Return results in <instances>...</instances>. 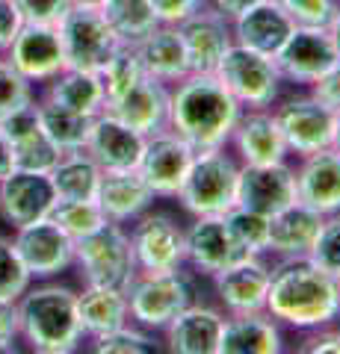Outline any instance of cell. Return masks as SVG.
Listing matches in <instances>:
<instances>
[{"label":"cell","instance_id":"obj_36","mask_svg":"<svg viewBox=\"0 0 340 354\" xmlns=\"http://www.w3.org/2000/svg\"><path fill=\"white\" fill-rule=\"evenodd\" d=\"M98 77H101V83H104L107 106L118 101L125 92H130V88L145 77V68H142L134 44H116V50L109 53L107 62L98 68Z\"/></svg>","mask_w":340,"mask_h":354},{"label":"cell","instance_id":"obj_10","mask_svg":"<svg viewBox=\"0 0 340 354\" xmlns=\"http://www.w3.org/2000/svg\"><path fill=\"white\" fill-rule=\"evenodd\" d=\"M57 30H60V41H62V53L69 68L98 71L118 44L101 6L71 3L69 12L60 18Z\"/></svg>","mask_w":340,"mask_h":354},{"label":"cell","instance_id":"obj_2","mask_svg":"<svg viewBox=\"0 0 340 354\" xmlns=\"http://www.w3.org/2000/svg\"><path fill=\"white\" fill-rule=\"evenodd\" d=\"M243 106L216 74H186L172 86L169 127L195 151L225 148Z\"/></svg>","mask_w":340,"mask_h":354},{"label":"cell","instance_id":"obj_33","mask_svg":"<svg viewBox=\"0 0 340 354\" xmlns=\"http://www.w3.org/2000/svg\"><path fill=\"white\" fill-rule=\"evenodd\" d=\"M101 174H104V169L86 153V148L62 153L60 162L51 169V183H53V192H57V201L95 198Z\"/></svg>","mask_w":340,"mask_h":354},{"label":"cell","instance_id":"obj_39","mask_svg":"<svg viewBox=\"0 0 340 354\" xmlns=\"http://www.w3.org/2000/svg\"><path fill=\"white\" fill-rule=\"evenodd\" d=\"M86 342H89V351L95 354H157L163 351V342L157 339V334H151V330L139 328L134 322H127L95 339H86Z\"/></svg>","mask_w":340,"mask_h":354},{"label":"cell","instance_id":"obj_34","mask_svg":"<svg viewBox=\"0 0 340 354\" xmlns=\"http://www.w3.org/2000/svg\"><path fill=\"white\" fill-rule=\"evenodd\" d=\"M101 12L118 44H136L154 27H160V18L151 6V0H104Z\"/></svg>","mask_w":340,"mask_h":354},{"label":"cell","instance_id":"obj_52","mask_svg":"<svg viewBox=\"0 0 340 354\" xmlns=\"http://www.w3.org/2000/svg\"><path fill=\"white\" fill-rule=\"evenodd\" d=\"M328 30H332V39H334V44H337V53H340V6H337L334 18L328 21Z\"/></svg>","mask_w":340,"mask_h":354},{"label":"cell","instance_id":"obj_13","mask_svg":"<svg viewBox=\"0 0 340 354\" xmlns=\"http://www.w3.org/2000/svg\"><path fill=\"white\" fill-rule=\"evenodd\" d=\"M184 263L195 278H207L225 272L228 266L249 257L234 242L222 216H193V221L184 227Z\"/></svg>","mask_w":340,"mask_h":354},{"label":"cell","instance_id":"obj_12","mask_svg":"<svg viewBox=\"0 0 340 354\" xmlns=\"http://www.w3.org/2000/svg\"><path fill=\"white\" fill-rule=\"evenodd\" d=\"M193 160H195V148L172 127H166L145 136V148H142L136 171L151 186L154 198L172 201V198H178Z\"/></svg>","mask_w":340,"mask_h":354},{"label":"cell","instance_id":"obj_6","mask_svg":"<svg viewBox=\"0 0 340 354\" xmlns=\"http://www.w3.org/2000/svg\"><path fill=\"white\" fill-rule=\"evenodd\" d=\"M74 272L86 286H116L127 290L136 278V260L125 225L107 221L95 234L74 242Z\"/></svg>","mask_w":340,"mask_h":354},{"label":"cell","instance_id":"obj_26","mask_svg":"<svg viewBox=\"0 0 340 354\" xmlns=\"http://www.w3.org/2000/svg\"><path fill=\"white\" fill-rule=\"evenodd\" d=\"M95 201L101 207V213L107 216V221H116V225L127 227V225H134L142 213H148L157 198L136 169H122V171L101 174Z\"/></svg>","mask_w":340,"mask_h":354},{"label":"cell","instance_id":"obj_40","mask_svg":"<svg viewBox=\"0 0 340 354\" xmlns=\"http://www.w3.org/2000/svg\"><path fill=\"white\" fill-rule=\"evenodd\" d=\"M30 283L33 274L27 272L24 260H21L12 234H0V298L3 301H18Z\"/></svg>","mask_w":340,"mask_h":354},{"label":"cell","instance_id":"obj_48","mask_svg":"<svg viewBox=\"0 0 340 354\" xmlns=\"http://www.w3.org/2000/svg\"><path fill=\"white\" fill-rule=\"evenodd\" d=\"M21 27H24V18L18 12V3L15 0H0V53L9 50Z\"/></svg>","mask_w":340,"mask_h":354},{"label":"cell","instance_id":"obj_1","mask_svg":"<svg viewBox=\"0 0 340 354\" xmlns=\"http://www.w3.org/2000/svg\"><path fill=\"white\" fill-rule=\"evenodd\" d=\"M267 313L284 330L305 334L340 322V283L311 257L269 263Z\"/></svg>","mask_w":340,"mask_h":354},{"label":"cell","instance_id":"obj_3","mask_svg":"<svg viewBox=\"0 0 340 354\" xmlns=\"http://www.w3.org/2000/svg\"><path fill=\"white\" fill-rule=\"evenodd\" d=\"M21 342L36 354H71L83 348L78 290L60 278L33 281L18 298Z\"/></svg>","mask_w":340,"mask_h":354},{"label":"cell","instance_id":"obj_43","mask_svg":"<svg viewBox=\"0 0 340 354\" xmlns=\"http://www.w3.org/2000/svg\"><path fill=\"white\" fill-rule=\"evenodd\" d=\"M276 3L302 27H328L334 18L340 0H276Z\"/></svg>","mask_w":340,"mask_h":354},{"label":"cell","instance_id":"obj_31","mask_svg":"<svg viewBox=\"0 0 340 354\" xmlns=\"http://www.w3.org/2000/svg\"><path fill=\"white\" fill-rule=\"evenodd\" d=\"M139 53V62L148 77H154L160 83L175 86L190 74V62H186L184 39L178 24H160L148 32L142 41L134 44Z\"/></svg>","mask_w":340,"mask_h":354},{"label":"cell","instance_id":"obj_46","mask_svg":"<svg viewBox=\"0 0 340 354\" xmlns=\"http://www.w3.org/2000/svg\"><path fill=\"white\" fill-rule=\"evenodd\" d=\"M0 346L9 354L21 351V328H18V304L0 298Z\"/></svg>","mask_w":340,"mask_h":354},{"label":"cell","instance_id":"obj_9","mask_svg":"<svg viewBox=\"0 0 340 354\" xmlns=\"http://www.w3.org/2000/svg\"><path fill=\"white\" fill-rule=\"evenodd\" d=\"M184 227L178 218L166 209H154L142 213L134 225H127L130 248H134L136 272L142 274H160L175 272L186 266L184 260Z\"/></svg>","mask_w":340,"mask_h":354},{"label":"cell","instance_id":"obj_55","mask_svg":"<svg viewBox=\"0 0 340 354\" xmlns=\"http://www.w3.org/2000/svg\"><path fill=\"white\" fill-rule=\"evenodd\" d=\"M337 328H340V325H337Z\"/></svg>","mask_w":340,"mask_h":354},{"label":"cell","instance_id":"obj_45","mask_svg":"<svg viewBox=\"0 0 340 354\" xmlns=\"http://www.w3.org/2000/svg\"><path fill=\"white\" fill-rule=\"evenodd\" d=\"M337 325L314 328V330H305V334H299L302 337L299 351H305V354H325V351L340 354V328Z\"/></svg>","mask_w":340,"mask_h":354},{"label":"cell","instance_id":"obj_5","mask_svg":"<svg viewBox=\"0 0 340 354\" xmlns=\"http://www.w3.org/2000/svg\"><path fill=\"white\" fill-rule=\"evenodd\" d=\"M127 307H130V322L151 330V334H163L169 322L190 307L195 298V274L181 266L175 272L160 274H142L127 283Z\"/></svg>","mask_w":340,"mask_h":354},{"label":"cell","instance_id":"obj_38","mask_svg":"<svg viewBox=\"0 0 340 354\" xmlns=\"http://www.w3.org/2000/svg\"><path fill=\"white\" fill-rule=\"evenodd\" d=\"M51 221H57V225L69 234L74 242L95 234L98 227L107 225V216L101 213V207H98L95 198H74V201H57L51 209Z\"/></svg>","mask_w":340,"mask_h":354},{"label":"cell","instance_id":"obj_4","mask_svg":"<svg viewBox=\"0 0 340 354\" xmlns=\"http://www.w3.org/2000/svg\"><path fill=\"white\" fill-rule=\"evenodd\" d=\"M240 169L243 165L228 145L195 151V160L175 201L190 216H225L237 204Z\"/></svg>","mask_w":340,"mask_h":354},{"label":"cell","instance_id":"obj_41","mask_svg":"<svg viewBox=\"0 0 340 354\" xmlns=\"http://www.w3.org/2000/svg\"><path fill=\"white\" fill-rule=\"evenodd\" d=\"M39 88L33 86L24 74H21L3 53H0V118L18 113L21 106L36 101Z\"/></svg>","mask_w":340,"mask_h":354},{"label":"cell","instance_id":"obj_27","mask_svg":"<svg viewBox=\"0 0 340 354\" xmlns=\"http://www.w3.org/2000/svg\"><path fill=\"white\" fill-rule=\"evenodd\" d=\"M323 213H316L308 204L293 201L290 207L278 209L269 216V251L267 257L276 260H293V257H308L316 236L323 227Z\"/></svg>","mask_w":340,"mask_h":354},{"label":"cell","instance_id":"obj_14","mask_svg":"<svg viewBox=\"0 0 340 354\" xmlns=\"http://www.w3.org/2000/svg\"><path fill=\"white\" fill-rule=\"evenodd\" d=\"M15 248L24 260L27 272L33 281H51L62 278L65 272H71L74 266V239L51 218L30 221L24 227L12 230Z\"/></svg>","mask_w":340,"mask_h":354},{"label":"cell","instance_id":"obj_15","mask_svg":"<svg viewBox=\"0 0 340 354\" xmlns=\"http://www.w3.org/2000/svg\"><path fill=\"white\" fill-rule=\"evenodd\" d=\"M57 192H53L51 174L15 169L0 180V221L9 227H24L30 221L48 218Z\"/></svg>","mask_w":340,"mask_h":354},{"label":"cell","instance_id":"obj_23","mask_svg":"<svg viewBox=\"0 0 340 354\" xmlns=\"http://www.w3.org/2000/svg\"><path fill=\"white\" fill-rule=\"evenodd\" d=\"M169 101H172V86L145 74L130 92H125L118 101L109 104L107 113L116 115L130 130L151 136V133L169 127Z\"/></svg>","mask_w":340,"mask_h":354},{"label":"cell","instance_id":"obj_30","mask_svg":"<svg viewBox=\"0 0 340 354\" xmlns=\"http://www.w3.org/2000/svg\"><path fill=\"white\" fill-rule=\"evenodd\" d=\"M36 97L48 104H57L62 109L80 115H101L107 109V95H104V83L98 71H80V68H62L53 80L45 86H39Z\"/></svg>","mask_w":340,"mask_h":354},{"label":"cell","instance_id":"obj_37","mask_svg":"<svg viewBox=\"0 0 340 354\" xmlns=\"http://www.w3.org/2000/svg\"><path fill=\"white\" fill-rule=\"evenodd\" d=\"M228 230L240 248L246 254H258V257H267L269 251V216L263 213H255L249 207H240L234 204L228 213L222 216Z\"/></svg>","mask_w":340,"mask_h":354},{"label":"cell","instance_id":"obj_29","mask_svg":"<svg viewBox=\"0 0 340 354\" xmlns=\"http://www.w3.org/2000/svg\"><path fill=\"white\" fill-rule=\"evenodd\" d=\"M284 328L267 310L258 313H234L225 319L219 354H281Z\"/></svg>","mask_w":340,"mask_h":354},{"label":"cell","instance_id":"obj_19","mask_svg":"<svg viewBox=\"0 0 340 354\" xmlns=\"http://www.w3.org/2000/svg\"><path fill=\"white\" fill-rule=\"evenodd\" d=\"M293 201H299V192H296V165L290 160L272 165H243L240 169V207L272 216L278 209L290 207Z\"/></svg>","mask_w":340,"mask_h":354},{"label":"cell","instance_id":"obj_16","mask_svg":"<svg viewBox=\"0 0 340 354\" xmlns=\"http://www.w3.org/2000/svg\"><path fill=\"white\" fill-rule=\"evenodd\" d=\"M3 57L36 88L53 80L62 68H69L62 53V41H60V30L51 24H24Z\"/></svg>","mask_w":340,"mask_h":354},{"label":"cell","instance_id":"obj_21","mask_svg":"<svg viewBox=\"0 0 340 354\" xmlns=\"http://www.w3.org/2000/svg\"><path fill=\"white\" fill-rule=\"evenodd\" d=\"M0 130H3L6 139H9L15 169L51 174V169L62 157V151L53 145V142L48 139V133L42 130L36 101L27 104V106H21L18 113H12V115L0 118Z\"/></svg>","mask_w":340,"mask_h":354},{"label":"cell","instance_id":"obj_35","mask_svg":"<svg viewBox=\"0 0 340 354\" xmlns=\"http://www.w3.org/2000/svg\"><path fill=\"white\" fill-rule=\"evenodd\" d=\"M36 109H39V121L42 130L48 133V139L57 145L62 153L69 151H83L86 142H89V130H92V118L71 113V109H62L57 104H48L36 97Z\"/></svg>","mask_w":340,"mask_h":354},{"label":"cell","instance_id":"obj_18","mask_svg":"<svg viewBox=\"0 0 340 354\" xmlns=\"http://www.w3.org/2000/svg\"><path fill=\"white\" fill-rule=\"evenodd\" d=\"M213 290L219 307L228 316L234 313H258L267 310V290H269V260L249 254V257L228 266L225 272L213 274Z\"/></svg>","mask_w":340,"mask_h":354},{"label":"cell","instance_id":"obj_7","mask_svg":"<svg viewBox=\"0 0 340 354\" xmlns=\"http://www.w3.org/2000/svg\"><path fill=\"white\" fill-rule=\"evenodd\" d=\"M243 109H269L284 92L276 59L243 44H231L213 71Z\"/></svg>","mask_w":340,"mask_h":354},{"label":"cell","instance_id":"obj_22","mask_svg":"<svg viewBox=\"0 0 340 354\" xmlns=\"http://www.w3.org/2000/svg\"><path fill=\"white\" fill-rule=\"evenodd\" d=\"M178 30L184 39L190 74H213L219 59L225 57V50L234 44L231 21L202 6L193 15H186L178 24Z\"/></svg>","mask_w":340,"mask_h":354},{"label":"cell","instance_id":"obj_54","mask_svg":"<svg viewBox=\"0 0 340 354\" xmlns=\"http://www.w3.org/2000/svg\"><path fill=\"white\" fill-rule=\"evenodd\" d=\"M71 3H80V6H101L104 0H71Z\"/></svg>","mask_w":340,"mask_h":354},{"label":"cell","instance_id":"obj_25","mask_svg":"<svg viewBox=\"0 0 340 354\" xmlns=\"http://www.w3.org/2000/svg\"><path fill=\"white\" fill-rule=\"evenodd\" d=\"M142 148H145V136L136 130L122 124L116 115L107 109L101 115L92 118L89 142H86V153L101 165L104 171H122V169H136Z\"/></svg>","mask_w":340,"mask_h":354},{"label":"cell","instance_id":"obj_44","mask_svg":"<svg viewBox=\"0 0 340 354\" xmlns=\"http://www.w3.org/2000/svg\"><path fill=\"white\" fill-rule=\"evenodd\" d=\"M18 12L24 18V24H51L57 27L60 18L69 12L71 0H15Z\"/></svg>","mask_w":340,"mask_h":354},{"label":"cell","instance_id":"obj_32","mask_svg":"<svg viewBox=\"0 0 340 354\" xmlns=\"http://www.w3.org/2000/svg\"><path fill=\"white\" fill-rule=\"evenodd\" d=\"M78 319L83 339H95L101 334L122 328L130 322L127 292L116 286H86L78 290Z\"/></svg>","mask_w":340,"mask_h":354},{"label":"cell","instance_id":"obj_51","mask_svg":"<svg viewBox=\"0 0 340 354\" xmlns=\"http://www.w3.org/2000/svg\"><path fill=\"white\" fill-rule=\"evenodd\" d=\"M15 171V162H12V148H9V139L6 133L0 130V180H3L6 174Z\"/></svg>","mask_w":340,"mask_h":354},{"label":"cell","instance_id":"obj_20","mask_svg":"<svg viewBox=\"0 0 340 354\" xmlns=\"http://www.w3.org/2000/svg\"><path fill=\"white\" fill-rule=\"evenodd\" d=\"M228 313L222 307L195 301L184 307L178 316L163 330V342L172 354H219V342H222Z\"/></svg>","mask_w":340,"mask_h":354},{"label":"cell","instance_id":"obj_8","mask_svg":"<svg viewBox=\"0 0 340 354\" xmlns=\"http://www.w3.org/2000/svg\"><path fill=\"white\" fill-rule=\"evenodd\" d=\"M272 115H276L281 136L287 142L290 157H308V153L332 148L334 142V121L337 113L323 106L311 92L278 97L272 104Z\"/></svg>","mask_w":340,"mask_h":354},{"label":"cell","instance_id":"obj_17","mask_svg":"<svg viewBox=\"0 0 340 354\" xmlns=\"http://www.w3.org/2000/svg\"><path fill=\"white\" fill-rule=\"evenodd\" d=\"M228 151L240 160V165H272L290 160L287 142L269 109H243L228 139Z\"/></svg>","mask_w":340,"mask_h":354},{"label":"cell","instance_id":"obj_53","mask_svg":"<svg viewBox=\"0 0 340 354\" xmlns=\"http://www.w3.org/2000/svg\"><path fill=\"white\" fill-rule=\"evenodd\" d=\"M332 148L340 151V113H337V121H334V142H332Z\"/></svg>","mask_w":340,"mask_h":354},{"label":"cell","instance_id":"obj_49","mask_svg":"<svg viewBox=\"0 0 340 354\" xmlns=\"http://www.w3.org/2000/svg\"><path fill=\"white\" fill-rule=\"evenodd\" d=\"M160 24H181L186 15H193L202 6V0H151Z\"/></svg>","mask_w":340,"mask_h":354},{"label":"cell","instance_id":"obj_28","mask_svg":"<svg viewBox=\"0 0 340 354\" xmlns=\"http://www.w3.org/2000/svg\"><path fill=\"white\" fill-rule=\"evenodd\" d=\"M293 27H296L293 18L276 0H258V3H251L246 12H240L231 21L234 41L258 53H267V57H276L281 50V44L287 41Z\"/></svg>","mask_w":340,"mask_h":354},{"label":"cell","instance_id":"obj_50","mask_svg":"<svg viewBox=\"0 0 340 354\" xmlns=\"http://www.w3.org/2000/svg\"><path fill=\"white\" fill-rule=\"evenodd\" d=\"M251 3H258V0H202V9H211V12L234 21L240 12H246Z\"/></svg>","mask_w":340,"mask_h":354},{"label":"cell","instance_id":"obj_56","mask_svg":"<svg viewBox=\"0 0 340 354\" xmlns=\"http://www.w3.org/2000/svg\"><path fill=\"white\" fill-rule=\"evenodd\" d=\"M337 283H340V281H337Z\"/></svg>","mask_w":340,"mask_h":354},{"label":"cell","instance_id":"obj_24","mask_svg":"<svg viewBox=\"0 0 340 354\" xmlns=\"http://www.w3.org/2000/svg\"><path fill=\"white\" fill-rule=\"evenodd\" d=\"M293 165L299 201L323 216L340 213V151H316L308 157H299V162Z\"/></svg>","mask_w":340,"mask_h":354},{"label":"cell","instance_id":"obj_11","mask_svg":"<svg viewBox=\"0 0 340 354\" xmlns=\"http://www.w3.org/2000/svg\"><path fill=\"white\" fill-rule=\"evenodd\" d=\"M272 59H276V68L281 74L284 86L311 88L332 65L340 62V53L328 27L296 24L287 41L281 44V50Z\"/></svg>","mask_w":340,"mask_h":354},{"label":"cell","instance_id":"obj_47","mask_svg":"<svg viewBox=\"0 0 340 354\" xmlns=\"http://www.w3.org/2000/svg\"><path fill=\"white\" fill-rule=\"evenodd\" d=\"M308 92L320 101L323 106H328L332 113H340V62L337 65H332L320 80H316Z\"/></svg>","mask_w":340,"mask_h":354},{"label":"cell","instance_id":"obj_42","mask_svg":"<svg viewBox=\"0 0 340 354\" xmlns=\"http://www.w3.org/2000/svg\"><path fill=\"white\" fill-rule=\"evenodd\" d=\"M308 257L320 266L323 272H328L332 278L340 281V213H332L323 218L320 236H316Z\"/></svg>","mask_w":340,"mask_h":354}]
</instances>
